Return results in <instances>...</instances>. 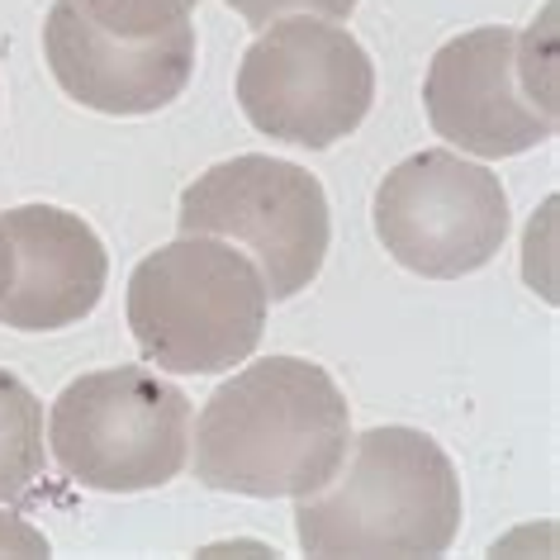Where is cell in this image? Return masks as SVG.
<instances>
[{
  "label": "cell",
  "instance_id": "obj_2",
  "mask_svg": "<svg viewBox=\"0 0 560 560\" xmlns=\"http://www.w3.org/2000/svg\"><path fill=\"white\" fill-rule=\"evenodd\" d=\"M460 532L456 466L428 432L371 428L352 438L342 466L295 499V537L324 560L442 556Z\"/></svg>",
  "mask_w": 560,
  "mask_h": 560
},
{
  "label": "cell",
  "instance_id": "obj_12",
  "mask_svg": "<svg viewBox=\"0 0 560 560\" xmlns=\"http://www.w3.org/2000/svg\"><path fill=\"white\" fill-rule=\"evenodd\" d=\"M86 15L101 24L105 34H119V38H148V34H162L172 24L190 20V10L200 0H77Z\"/></svg>",
  "mask_w": 560,
  "mask_h": 560
},
{
  "label": "cell",
  "instance_id": "obj_7",
  "mask_svg": "<svg viewBox=\"0 0 560 560\" xmlns=\"http://www.w3.org/2000/svg\"><path fill=\"white\" fill-rule=\"evenodd\" d=\"M176 229L243 243L261 271L266 300H290L324 271L332 223L318 176L295 162L243 152L180 190Z\"/></svg>",
  "mask_w": 560,
  "mask_h": 560
},
{
  "label": "cell",
  "instance_id": "obj_10",
  "mask_svg": "<svg viewBox=\"0 0 560 560\" xmlns=\"http://www.w3.org/2000/svg\"><path fill=\"white\" fill-rule=\"evenodd\" d=\"M15 276L0 295V324L15 332H58L81 324L105 295L109 257L81 214L58 205H20L0 219Z\"/></svg>",
  "mask_w": 560,
  "mask_h": 560
},
{
  "label": "cell",
  "instance_id": "obj_8",
  "mask_svg": "<svg viewBox=\"0 0 560 560\" xmlns=\"http://www.w3.org/2000/svg\"><path fill=\"white\" fill-rule=\"evenodd\" d=\"M375 237L413 276H470L494 261L509 237V195L489 166L452 148L418 152L375 190Z\"/></svg>",
  "mask_w": 560,
  "mask_h": 560
},
{
  "label": "cell",
  "instance_id": "obj_4",
  "mask_svg": "<svg viewBox=\"0 0 560 560\" xmlns=\"http://www.w3.org/2000/svg\"><path fill=\"white\" fill-rule=\"evenodd\" d=\"M551 10L541 24L470 30L438 48L423 81L432 133L470 158H517L556 133Z\"/></svg>",
  "mask_w": 560,
  "mask_h": 560
},
{
  "label": "cell",
  "instance_id": "obj_1",
  "mask_svg": "<svg viewBox=\"0 0 560 560\" xmlns=\"http://www.w3.org/2000/svg\"><path fill=\"white\" fill-rule=\"evenodd\" d=\"M352 446L338 381L304 357H266L205 399L195 480L247 499L314 494Z\"/></svg>",
  "mask_w": 560,
  "mask_h": 560
},
{
  "label": "cell",
  "instance_id": "obj_14",
  "mask_svg": "<svg viewBox=\"0 0 560 560\" xmlns=\"http://www.w3.org/2000/svg\"><path fill=\"white\" fill-rule=\"evenodd\" d=\"M10 276H15V257H10V237L0 229V295L10 290Z\"/></svg>",
  "mask_w": 560,
  "mask_h": 560
},
{
  "label": "cell",
  "instance_id": "obj_9",
  "mask_svg": "<svg viewBox=\"0 0 560 560\" xmlns=\"http://www.w3.org/2000/svg\"><path fill=\"white\" fill-rule=\"evenodd\" d=\"M44 58L52 81L95 115H158L195 77V24L180 20L148 38H119L77 0H52Z\"/></svg>",
  "mask_w": 560,
  "mask_h": 560
},
{
  "label": "cell",
  "instance_id": "obj_5",
  "mask_svg": "<svg viewBox=\"0 0 560 560\" xmlns=\"http://www.w3.org/2000/svg\"><path fill=\"white\" fill-rule=\"evenodd\" d=\"M48 446L67 480L101 494H143L190 460V399L143 366L91 371L52 399Z\"/></svg>",
  "mask_w": 560,
  "mask_h": 560
},
{
  "label": "cell",
  "instance_id": "obj_11",
  "mask_svg": "<svg viewBox=\"0 0 560 560\" xmlns=\"http://www.w3.org/2000/svg\"><path fill=\"white\" fill-rule=\"evenodd\" d=\"M44 470V404L20 375L0 371V503L20 499Z\"/></svg>",
  "mask_w": 560,
  "mask_h": 560
},
{
  "label": "cell",
  "instance_id": "obj_3",
  "mask_svg": "<svg viewBox=\"0 0 560 560\" xmlns=\"http://www.w3.org/2000/svg\"><path fill=\"white\" fill-rule=\"evenodd\" d=\"M257 261L209 233H180L129 276V328L143 361L172 375H219L257 352L266 328Z\"/></svg>",
  "mask_w": 560,
  "mask_h": 560
},
{
  "label": "cell",
  "instance_id": "obj_6",
  "mask_svg": "<svg viewBox=\"0 0 560 560\" xmlns=\"http://www.w3.org/2000/svg\"><path fill=\"white\" fill-rule=\"evenodd\" d=\"M371 101V52L338 20L285 15L266 24L237 67V105L276 143L332 148L361 129Z\"/></svg>",
  "mask_w": 560,
  "mask_h": 560
},
{
  "label": "cell",
  "instance_id": "obj_13",
  "mask_svg": "<svg viewBox=\"0 0 560 560\" xmlns=\"http://www.w3.org/2000/svg\"><path fill=\"white\" fill-rule=\"evenodd\" d=\"M229 5L252 24V30H266V24H276V20H285V15L347 20L361 5V0H229Z\"/></svg>",
  "mask_w": 560,
  "mask_h": 560
}]
</instances>
